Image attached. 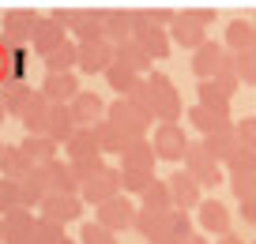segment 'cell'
I'll use <instances>...</instances> for the list:
<instances>
[{
  "label": "cell",
  "instance_id": "8",
  "mask_svg": "<svg viewBox=\"0 0 256 244\" xmlns=\"http://www.w3.org/2000/svg\"><path fill=\"white\" fill-rule=\"evenodd\" d=\"M83 196L80 192H49L46 199H42V207L38 211L46 214V218H53V222H60V226H68V222H76L83 214Z\"/></svg>",
  "mask_w": 256,
  "mask_h": 244
},
{
  "label": "cell",
  "instance_id": "29",
  "mask_svg": "<svg viewBox=\"0 0 256 244\" xmlns=\"http://www.w3.org/2000/svg\"><path fill=\"white\" fill-rule=\"evenodd\" d=\"M200 226L208 229V233H230V211H226L218 199H204L200 203Z\"/></svg>",
  "mask_w": 256,
  "mask_h": 244
},
{
  "label": "cell",
  "instance_id": "2",
  "mask_svg": "<svg viewBox=\"0 0 256 244\" xmlns=\"http://www.w3.org/2000/svg\"><path fill=\"white\" fill-rule=\"evenodd\" d=\"M106 120H110V124H117L120 132L128 135V139H140V135H147V128H151L154 113H147V109H140V105H132L128 98H117V102L106 105Z\"/></svg>",
  "mask_w": 256,
  "mask_h": 244
},
{
  "label": "cell",
  "instance_id": "10",
  "mask_svg": "<svg viewBox=\"0 0 256 244\" xmlns=\"http://www.w3.org/2000/svg\"><path fill=\"white\" fill-rule=\"evenodd\" d=\"M170 196H174V207H177V211H192V207L204 203L200 181H196L188 169H177V173L170 177Z\"/></svg>",
  "mask_w": 256,
  "mask_h": 244
},
{
  "label": "cell",
  "instance_id": "46",
  "mask_svg": "<svg viewBox=\"0 0 256 244\" xmlns=\"http://www.w3.org/2000/svg\"><path fill=\"white\" fill-rule=\"evenodd\" d=\"M72 169H76V177H80V184H83L87 177H94L98 169H106V162H102V154H90V158H76Z\"/></svg>",
  "mask_w": 256,
  "mask_h": 244
},
{
  "label": "cell",
  "instance_id": "24",
  "mask_svg": "<svg viewBox=\"0 0 256 244\" xmlns=\"http://www.w3.org/2000/svg\"><path fill=\"white\" fill-rule=\"evenodd\" d=\"M76 128H80V124H76V117H72V105H68V102H53V109H49V128H46V135H53V139L64 147V143H68V135H72Z\"/></svg>",
  "mask_w": 256,
  "mask_h": 244
},
{
  "label": "cell",
  "instance_id": "19",
  "mask_svg": "<svg viewBox=\"0 0 256 244\" xmlns=\"http://www.w3.org/2000/svg\"><path fill=\"white\" fill-rule=\"evenodd\" d=\"M72 117H76V124H87V128H94L98 120H106V102L98 94H90V90H80V94L72 98Z\"/></svg>",
  "mask_w": 256,
  "mask_h": 244
},
{
  "label": "cell",
  "instance_id": "27",
  "mask_svg": "<svg viewBox=\"0 0 256 244\" xmlns=\"http://www.w3.org/2000/svg\"><path fill=\"white\" fill-rule=\"evenodd\" d=\"M30 94H34V87H26L23 79H16V75H8V79H0V98H4V109L8 113H23V105L30 102Z\"/></svg>",
  "mask_w": 256,
  "mask_h": 244
},
{
  "label": "cell",
  "instance_id": "1",
  "mask_svg": "<svg viewBox=\"0 0 256 244\" xmlns=\"http://www.w3.org/2000/svg\"><path fill=\"white\" fill-rule=\"evenodd\" d=\"M147 87H151V113H154V120H181L184 105H181V94H177L174 79L162 75V71H147Z\"/></svg>",
  "mask_w": 256,
  "mask_h": 244
},
{
  "label": "cell",
  "instance_id": "18",
  "mask_svg": "<svg viewBox=\"0 0 256 244\" xmlns=\"http://www.w3.org/2000/svg\"><path fill=\"white\" fill-rule=\"evenodd\" d=\"M68 38V30H64L60 23H56L53 15H42L38 19V26H34V38H30V45H34V53H42V56H49L60 41Z\"/></svg>",
  "mask_w": 256,
  "mask_h": 244
},
{
  "label": "cell",
  "instance_id": "56",
  "mask_svg": "<svg viewBox=\"0 0 256 244\" xmlns=\"http://www.w3.org/2000/svg\"><path fill=\"white\" fill-rule=\"evenodd\" d=\"M56 244H80V241H72V237H60V241H56Z\"/></svg>",
  "mask_w": 256,
  "mask_h": 244
},
{
  "label": "cell",
  "instance_id": "39",
  "mask_svg": "<svg viewBox=\"0 0 256 244\" xmlns=\"http://www.w3.org/2000/svg\"><path fill=\"white\" fill-rule=\"evenodd\" d=\"M144 207H151V211H174V196H170V181H151L147 184L144 196Z\"/></svg>",
  "mask_w": 256,
  "mask_h": 244
},
{
  "label": "cell",
  "instance_id": "25",
  "mask_svg": "<svg viewBox=\"0 0 256 244\" xmlns=\"http://www.w3.org/2000/svg\"><path fill=\"white\" fill-rule=\"evenodd\" d=\"M64 150H68V162H76V158H90V154H102V147H98V135H94V128H87V124H80L72 135H68Z\"/></svg>",
  "mask_w": 256,
  "mask_h": 244
},
{
  "label": "cell",
  "instance_id": "17",
  "mask_svg": "<svg viewBox=\"0 0 256 244\" xmlns=\"http://www.w3.org/2000/svg\"><path fill=\"white\" fill-rule=\"evenodd\" d=\"M49 109H53V102H49L42 90H34L30 102H26L23 113H19V120H23V128H26L30 135H46V128H49Z\"/></svg>",
  "mask_w": 256,
  "mask_h": 244
},
{
  "label": "cell",
  "instance_id": "53",
  "mask_svg": "<svg viewBox=\"0 0 256 244\" xmlns=\"http://www.w3.org/2000/svg\"><path fill=\"white\" fill-rule=\"evenodd\" d=\"M218 244H248V241H245V237H234V233H222V241H218Z\"/></svg>",
  "mask_w": 256,
  "mask_h": 244
},
{
  "label": "cell",
  "instance_id": "14",
  "mask_svg": "<svg viewBox=\"0 0 256 244\" xmlns=\"http://www.w3.org/2000/svg\"><path fill=\"white\" fill-rule=\"evenodd\" d=\"M204 147L211 150V158H215L218 166H226V162H230V158L241 150L238 128H234V124H226V128H218V132H208V135H204Z\"/></svg>",
  "mask_w": 256,
  "mask_h": 244
},
{
  "label": "cell",
  "instance_id": "4",
  "mask_svg": "<svg viewBox=\"0 0 256 244\" xmlns=\"http://www.w3.org/2000/svg\"><path fill=\"white\" fill-rule=\"evenodd\" d=\"M154 154L162 158V162H181L184 150H188V135H184V128L177 124V120H162L158 128H154Z\"/></svg>",
  "mask_w": 256,
  "mask_h": 244
},
{
  "label": "cell",
  "instance_id": "60",
  "mask_svg": "<svg viewBox=\"0 0 256 244\" xmlns=\"http://www.w3.org/2000/svg\"><path fill=\"white\" fill-rule=\"evenodd\" d=\"M248 244H256V241H248Z\"/></svg>",
  "mask_w": 256,
  "mask_h": 244
},
{
  "label": "cell",
  "instance_id": "42",
  "mask_svg": "<svg viewBox=\"0 0 256 244\" xmlns=\"http://www.w3.org/2000/svg\"><path fill=\"white\" fill-rule=\"evenodd\" d=\"M34 237H38L42 244H56L64 237V226L53 222V218H46V214H38V218H34Z\"/></svg>",
  "mask_w": 256,
  "mask_h": 244
},
{
  "label": "cell",
  "instance_id": "12",
  "mask_svg": "<svg viewBox=\"0 0 256 244\" xmlns=\"http://www.w3.org/2000/svg\"><path fill=\"white\" fill-rule=\"evenodd\" d=\"M226 64V45H218V41H204L200 49H192V71H196V79H215V71Z\"/></svg>",
  "mask_w": 256,
  "mask_h": 244
},
{
  "label": "cell",
  "instance_id": "49",
  "mask_svg": "<svg viewBox=\"0 0 256 244\" xmlns=\"http://www.w3.org/2000/svg\"><path fill=\"white\" fill-rule=\"evenodd\" d=\"M8 75H12V45L0 38V79H8Z\"/></svg>",
  "mask_w": 256,
  "mask_h": 244
},
{
  "label": "cell",
  "instance_id": "26",
  "mask_svg": "<svg viewBox=\"0 0 256 244\" xmlns=\"http://www.w3.org/2000/svg\"><path fill=\"white\" fill-rule=\"evenodd\" d=\"M34 229V211L30 207H16L4 214V244H19Z\"/></svg>",
  "mask_w": 256,
  "mask_h": 244
},
{
  "label": "cell",
  "instance_id": "7",
  "mask_svg": "<svg viewBox=\"0 0 256 244\" xmlns=\"http://www.w3.org/2000/svg\"><path fill=\"white\" fill-rule=\"evenodd\" d=\"M120 192V169H98L94 177H87V181L80 184V196H83V203L87 207H98V203H106V199H113Z\"/></svg>",
  "mask_w": 256,
  "mask_h": 244
},
{
  "label": "cell",
  "instance_id": "38",
  "mask_svg": "<svg viewBox=\"0 0 256 244\" xmlns=\"http://www.w3.org/2000/svg\"><path fill=\"white\" fill-rule=\"evenodd\" d=\"M128 38H132L128 11H106V41H110V45H124Z\"/></svg>",
  "mask_w": 256,
  "mask_h": 244
},
{
  "label": "cell",
  "instance_id": "21",
  "mask_svg": "<svg viewBox=\"0 0 256 244\" xmlns=\"http://www.w3.org/2000/svg\"><path fill=\"white\" fill-rule=\"evenodd\" d=\"M132 38L147 49V56H151V60H162V56L170 53V45H174V38H170V30H166L162 23H147L144 30H136Z\"/></svg>",
  "mask_w": 256,
  "mask_h": 244
},
{
  "label": "cell",
  "instance_id": "51",
  "mask_svg": "<svg viewBox=\"0 0 256 244\" xmlns=\"http://www.w3.org/2000/svg\"><path fill=\"white\" fill-rule=\"evenodd\" d=\"M188 15L196 19V23H204V26L215 23V11H208V8H188Z\"/></svg>",
  "mask_w": 256,
  "mask_h": 244
},
{
  "label": "cell",
  "instance_id": "5",
  "mask_svg": "<svg viewBox=\"0 0 256 244\" xmlns=\"http://www.w3.org/2000/svg\"><path fill=\"white\" fill-rule=\"evenodd\" d=\"M132 229H136L144 241H151V244H177V241H174V229H170V211H151V207H140Z\"/></svg>",
  "mask_w": 256,
  "mask_h": 244
},
{
  "label": "cell",
  "instance_id": "48",
  "mask_svg": "<svg viewBox=\"0 0 256 244\" xmlns=\"http://www.w3.org/2000/svg\"><path fill=\"white\" fill-rule=\"evenodd\" d=\"M80 15H83V8H56L53 11V19L64 26V30H72V26L80 23Z\"/></svg>",
  "mask_w": 256,
  "mask_h": 244
},
{
  "label": "cell",
  "instance_id": "44",
  "mask_svg": "<svg viewBox=\"0 0 256 244\" xmlns=\"http://www.w3.org/2000/svg\"><path fill=\"white\" fill-rule=\"evenodd\" d=\"M234 64H238L241 83L256 87V49H245V53H234Z\"/></svg>",
  "mask_w": 256,
  "mask_h": 244
},
{
  "label": "cell",
  "instance_id": "22",
  "mask_svg": "<svg viewBox=\"0 0 256 244\" xmlns=\"http://www.w3.org/2000/svg\"><path fill=\"white\" fill-rule=\"evenodd\" d=\"M19 192H23V207H42V199L49 196V192H53V184H49V177H46V169L42 166H34L30 173L23 177V181H19Z\"/></svg>",
  "mask_w": 256,
  "mask_h": 244
},
{
  "label": "cell",
  "instance_id": "50",
  "mask_svg": "<svg viewBox=\"0 0 256 244\" xmlns=\"http://www.w3.org/2000/svg\"><path fill=\"white\" fill-rule=\"evenodd\" d=\"M241 218H245V226H252V229H256V196L241 199Z\"/></svg>",
  "mask_w": 256,
  "mask_h": 244
},
{
  "label": "cell",
  "instance_id": "32",
  "mask_svg": "<svg viewBox=\"0 0 256 244\" xmlns=\"http://www.w3.org/2000/svg\"><path fill=\"white\" fill-rule=\"evenodd\" d=\"M72 34H76V41H102L106 38V11H87L83 8V15H80V23L72 26Z\"/></svg>",
  "mask_w": 256,
  "mask_h": 244
},
{
  "label": "cell",
  "instance_id": "30",
  "mask_svg": "<svg viewBox=\"0 0 256 244\" xmlns=\"http://www.w3.org/2000/svg\"><path fill=\"white\" fill-rule=\"evenodd\" d=\"M72 68H80V41L64 38L60 45L46 56V71H72Z\"/></svg>",
  "mask_w": 256,
  "mask_h": 244
},
{
  "label": "cell",
  "instance_id": "28",
  "mask_svg": "<svg viewBox=\"0 0 256 244\" xmlns=\"http://www.w3.org/2000/svg\"><path fill=\"white\" fill-rule=\"evenodd\" d=\"M42 169H46V177H49V184H53V192H80V177H76L72 162L49 158V162H46Z\"/></svg>",
  "mask_w": 256,
  "mask_h": 244
},
{
  "label": "cell",
  "instance_id": "33",
  "mask_svg": "<svg viewBox=\"0 0 256 244\" xmlns=\"http://www.w3.org/2000/svg\"><path fill=\"white\" fill-rule=\"evenodd\" d=\"M196 94H200V105L215 109L218 117H230V94H226V90L218 87L215 79H200V87H196Z\"/></svg>",
  "mask_w": 256,
  "mask_h": 244
},
{
  "label": "cell",
  "instance_id": "36",
  "mask_svg": "<svg viewBox=\"0 0 256 244\" xmlns=\"http://www.w3.org/2000/svg\"><path fill=\"white\" fill-rule=\"evenodd\" d=\"M19 147H23L38 166H46L49 158H56V147H60V143H56L53 135H30V132H26V139L19 143Z\"/></svg>",
  "mask_w": 256,
  "mask_h": 244
},
{
  "label": "cell",
  "instance_id": "59",
  "mask_svg": "<svg viewBox=\"0 0 256 244\" xmlns=\"http://www.w3.org/2000/svg\"><path fill=\"white\" fill-rule=\"evenodd\" d=\"M0 150H4V143H0Z\"/></svg>",
  "mask_w": 256,
  "mask_h": 244
},
{
  "label": "cell",
  "instance_id": "35",
  "mask_svg": "<svg viewBox=\"0 0 256 244\" xmlns=\"http://www.w3.org/2000/svg\"><path fill=\"white\" fill-rule=\"evenodd\" d=\"M113 60H120V64H128V68H136L140 75H144L147 68H151V56H147V49L140 45L136 38H128L124 45H117V53H113Z\"/></svg>",
  "mask_w": 256,
  "mask_h": 244
},
{
  "label": "cell",
  "instance_id": "55",
  "mask_svg": "<svg viewBox=\"0 0 256 244\" xmlns=\"http://www.w3.org/2000/svg\"><path fill=\"white\" fill-rule=\"evenodd\" d=\"M19 244H42V241H38V237H34V229H30V233H26V237H23V241H19Z\"/></svg>",
  "mask_w": 256,
  "mask_h": 244
},
{
  "label": "cell",
  "instance_id": "52",
  "mask_svg": "<svg viewBox=\"0 0 256 244\" xmlns=\"http://www.w3.org/2000/svg\"><path fill=\"white\" fill-rule=\"evenodd\" d=\"M151 19H154V23H162V26H170V23L177 19V11H170V8H158V11H151Z\"/></svg>",
  "mask_w": 256,
  "mask_h": 244
},
{
  "label": "cell",
  "instance_id": "16",
  "mask_svg": "<svg viewBox=\"0 0 256 244\" xmlns=\"http://www.w3.org/2000/svg\"><path fill=\"white\" fill-rule=\"evenodd\" d=\"M154 143L147 139V135H140V139H128L124 150H120V169H151L154 173Z\"/></svg>",
  "mask_w": 256,
  "mask_h": 244
},
{
  "label": "cell",
  "instance_id": "15",
  "mask_svg": "<svg viewBox=\"0 0 256 244\" xmlns=\"http://www.w3.org/2000/svg\"><path fill=\"white\" fill-rule=\"evenodd\" d=\"M113 53H117V45H110V41H80V68L87 71V75H94V71H106L113 64Z\"/></svg>",
  "mask_w": 256,
  "mask_h": 244
},
{
  "label": "cell",
  "instance_id": "54",
  "mask_svg": "<svg viewBox=\"0 0 256 244\" xmlns=\"http://www.w3.org/2000/svg\"><path fill=\"white\" fill-rule=\"evenodd\" d=\"M181 244H208V241H204V237H196V233H192V237H184Z\"/></svg>",
  "mask_w": 256,
  "mask_h": 244
},
{
  "label": "cell",
  "instance_id": "57",
  "mask_svg": "<svg viewBox=\"0 0 256 244\" xmlns=\"http://www.w3.org/2000/svg\"><path fill=\"white\" fill-rule=\"evenodd\" d=\"M0 244H4V218H0Z\"/></svg>",
  "mask_w": 256,
  "mask_h": 244
},
{
  "label": "cell",
  "instance_id": "58",
  "mask_svg": "<svg viewBox=\"0 0 256 244\" xmlns=\"http://www.w3.org/2000/svg\"><path fill=\"white\" fill-rule=\"evenodd\" d=\"M4 113H8V109H4V98H0V120H4Z\"/></svg>",
  "mask_w": 256,
  "mask_h": 244
},
{
  "label": "cell",
  "instance_id": "20",
  "mask_svg": "<svg viewBox=\"0 0 256 244\" xmlns=\"http://www.w3.org/2000/svg\"><path fill=\"white\" fill-rule=\"evenodd\" d=\"M226 53H245V49H256V15L248 19H234L226 26Z\"/></svg>",
  "mask_w": 256,
  "mask_h": 244
},
{
  "label": "cell",
  "instance_id": "3",
  "mask_svg": "<svg viewBox=\"0 0 256 244\" xmlns=\"http://www.w3.org/2000/svg\"><path fill=\"white\" fill-rule=\"evenodd\" d=\"M136 211L140 207H132L128 192H117L113 199H106V203L94 207V222H102L113 233H124V229H132V222H136Z\"/></svg>",
  "mask_w": 256,
  "mask_h": 244
},
{
  "label": "cell",
  "instance_id": "6",
  "mask_svg": "<svg viewBox=\"0 0 256 244\" xmlns=\"http://www.w3.org/2000/svg\"><path fill=\"white\" fill-rule=\"evenodd\" d=\"M184 169H188L200 184H211V188L222 184V166L211 158V150L204 147V139L200 143H188V150H184Z\"/></svg>",
  "mask_w": 256,
  "mask_h": 244
},
{
  "label": "cell",
  "instance_id": "37",
  "mask_svg": "<svg viewBox=\"0 0 256 244\" xmlns=\"http://www.w3.org/2000/svg\"><path fill=\"white\" fill-rule=\"evenodd\" d=\"M94 135H98V147H102V154H120L128 143V135L120 132L117 124H110V120H98L94 124Z\"/></svg>",
  "mask_w": 256,
  "mask_h": 244
},
{
  "label": "cell",
  "instance_id": "9",
  "mask_svg": "<svg viewBox=\"0 0 256 244\" xmlns=\"http://www.w3.org/2000/svg\"><path fill=\"white\" fill-rule=\"evenodd\" d=\"M38 11H30V8H12V11H4V26H0V38L8 41V45H26V41L34 38V26H38Z\"/></svg>",
  "mask_w": 256,
  "mask_h": 244
},
{
  "label": "cell",
  "instance_id": "40",
  "mask_svg": "<svg viewBox=\"0 0 256 244\" xmlns=\"http://www.w3.org/2000/svg\"><path fill=\"white\" fill-rule=\"evenodd\" d=\"M151 181H154L151 169H120V192H128V196H144Z\"/></svg>",
  "mask_w": 256,
  "mask_h": 244
},
{
  "label": "cell",
  "instance_id": "45",
  "mask_svg": "<svg viewBox=\"0 0 256 244\" xmlns=\"http://www.w3.org/2000/svg\"><path fill=\"white\" fill-rule=\"evenodd\" d=\"M215 83L226 90V94L234 98V90H238V83H241V75H238V64H234V56H226V64L215 71Z\"/></svg>",
  "mask_w": 256,
  "mask_h": 244
},
{
  "label": "cell",
  "instance_id": "23",
  "mask_svg": "<svg viewBox=\"0 0 256 244\" xmlns=\"http://www.w3.org/2000/svg\"><path fill=\"white\" fill-rule=\"evenodd\" d=\"M38 166L23 147H4L0 150V177H12V181H23L30 169Z\"/></svg>",
  "mask_w": 256,
  "mask_h": 244
},
{
  "label": "cell",
  "instance_id": "11",
  "mask_svg": "<svg viewBox=\"0 0 256 244\" xmlns=\"http://www.w3.org/2000/svg\"><path fill=\"white\" fill-rule=\"evenodd\" d=\"M170 38H174V45H181V49H200L204 41H208V26L196 23L188 11H177V19L170 23Z\"/></svg>",
  "mask_w": 256,
  "mask_h": 244
},
{
  "label": "cell",
  "instance_id": "47",
  "mask_svg": "<svg viewBox=\"0 0 256 244\" xmlns=\"http://www.w3.org/2000/svg\"><path fill=\"white\" fill-rule=\"evenodd\" d=\"M238 139H241V147L245 150H256V117H245V120H238Z\"/></svg>",
  "mask_w": 256,
  "mask_h": 244
},
{
  "label": "cell",
  "instance_id": "34",
  "mask_svg": "<svg viewBox=\"0 0 256 244\" xmlns=\"http://www.w3.org/2000/svg\"><path fill=\"white\" fill-rule=\"evenodd\" d=\"M102 75H106V83H110V90H117V94L124 98L128 90L136 87V79H140V71H136V68H128V64H120V60H113L110 68L102 71Z\"/></svg>",
  "mask_w": 256,
  "mask_h": 244
},
{
  "label": "cell",
  "instance_id": "31",
  "mask_svg": "<svg viewBox=\"0 0 256 244\" xmlns=\"http://www.w3.org/2000/svg\"><path fill=\"white\" fill-rule=\"evenodd\" d=\"M184 117H188V124L196 128V132L200 135H208V132H218V128H226L230 124V117H218L215 109H208V105H188V109H184Z\"/></svg>",
  "mask_w": 256,
  "mask_h": 244
},
{
  "label": "cell",
  "instance_id": "43",
  "mask_svg": "<svg viewBox=\"0 0 256 244\" xmlns=\"http://www.w3.org/2000/svg\"><path fill=\"white\" fill-rule=\"evenodd\" d=\"M80 241L83 244H117V233L106 229L102 222H87V226L80 229Z\"/></svg>",
  "mask_w": 256,
  "mask_h": 244
},
{
  "label": "cell",
  "instance_id": "13",
  "mask_svg": "<svg viewBox=\"0 0 256 244\" xmlns=\"http://www.w3.org/2000/svg\"><path fill=\"white\" fill-rule=\"evenodd\" d=\"M38 90L49 102H72V98L80 94V79H76V71H46Z\"/></svg>",
  "mask_w": 256,
  "mask_h": 244
},
{
  "label": "cell",
  "instance_id": "41",
  "mask_svg": "<svg viewBox=\"0 0 256 244\" xmlns=\"http://www.w3.org/2000/svg\"><path fill=\"white\" fill-rule=\"evenodd\" d=\"M16 207H23L19 181H12V177H0V218H4L8 211H16Z\"/></svg>",
  "mask_w": 256,
  "mask_h": 244
}]
</instances>
